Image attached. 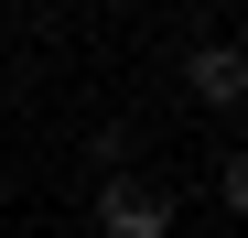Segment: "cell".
Segmentation results:
<instances>
[{
    "label": "cell",
    "mask_w": 248,
    "mask_h": 238,
    "mask_svg": "<svg viewBox=\"0 0 248 238\" xmlns=\"http://www.w3.org/2000/svg\"><path fill=\"white\" fill-rule=\"evenodd\" d=\"M97 227L108 238H173V195L151 173H97Z\"/></svg>",
    "instance_id": "cell-1"
},
{
    "label": "cell",
    "mask_w": 248,
    "mask_h": 238,
    "mask_svg": "<svg viewBox=\"0 0 248 238\" xmlns=\"http://www.w3.org/2000/svg\"><path fill=\"white\" fill-rule=\"evenodd\" d=\"M184 87H194V108H248V44H194Z\"/></svg>",
    "instance_id": "cell-2"
},
{
    "label": "cell",
    "mask_w": 248,
    "mask_h": 238,
    "mask_svg": "<svg viewBox=\"0 0 248 238\" xmlns=\"http://www.w3.org/2000/svg\"><path fill=\"white\" fill-rule=\"evenodd\" d=\"M0 217H11V195H0Z\"/></svg>",
    "instance_id": "cell-5"
},
{
    "label": "cell",
    "mask_w": 248,
    "mask_h": 238,
    "mask_svg": "<svg viewBox=\"0 0 248 238\" xmlns=\"http://www.w3.org/2000/svg\"><path fill=\"white\" fill-rule=\"evenodd\" d=\"M216 195H227V217H248V152H227V163H216Z\"/></svg>",
    "instance_id": "cell-4"
},
{
    "label": "cell",
    "mask_w": 248,
    "mask_h": 238,
    "mask_svg": "<svg viewBox=\"0 0 248 238\" xmlns=\"http://www.w3.org/2000/svg\"><path fill=\"white\" fill-rule=\"evenodd\" d=\"M87 163H97V173H130V130H119V119L87 130Z\"/></svg>",
    "instance_id": "cell-3"
}]
</instances>
